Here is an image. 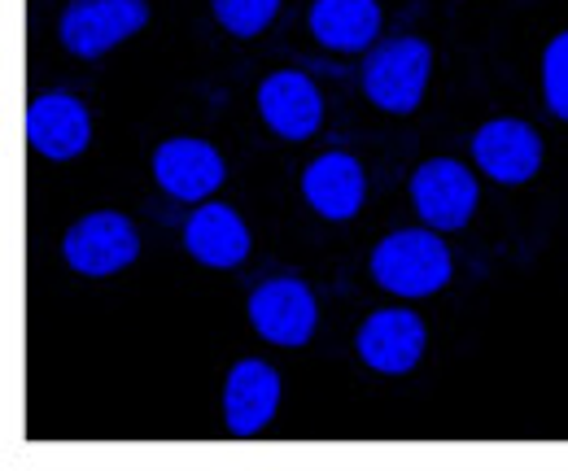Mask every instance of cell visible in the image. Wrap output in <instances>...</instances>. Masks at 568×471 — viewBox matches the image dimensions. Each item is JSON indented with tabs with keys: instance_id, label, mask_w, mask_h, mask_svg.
Returning a JSON list of instances; mask_svg holds the SVG:
<instances>
[{
	"instance_id": "obj_16",
	"label": "cell",
	"mask_w": 568,
	"mask_h": 471,
	"mask_svg": "<svg viewBox=\"0 0 568 471\" xmlns=\"http://www.w3.org/2000/svg\"><path fill=\"white\" fill-rule=\"evenodd\" d=\"M276 9H281V0H214V18L232 35H241V40L267 31V22L276 18Z\"/></svg>"
},
{
	"instance_id": "obj_10",
	"label": "cell",
	"mask_w": 568,
	"mask_h": 471,
	"mask_svg": "<svg viewBox=\"0 0 568 471\" xmlns=\"http://www.w3.org/2000/svg\"><path fill=\"white\" fill-rule=\"evenodd\" d=\"M153 175L158 184L180 197V202H202L223 184V157L214 153L206 140L175 135L153 153Z\"/></svg>"
},
{
	"instance_id": "obj_17",
	"label": "cell",
	"mask_w": 568,
	"mask_h": 471,
	"mask_svg": "<svg viewBox=\"0 0 568 471\" xmlns=\"http://www.w3.org/2000/svg\"><path fill=\"white\" fill-rule=\"evenodd\" d=\"M542 88H547L551 114L568 123V31L547 44V58H542Z\"/></svg>"
},
{
	"instance_id": "obj_14",
	"label": "cell",
	"mask_w": 568,
	"mask_h": 471,
	"mask_svg": "<svg viewBox=\"0 0 568 471\" xmlns=\"http://www.w3.org/2000/svg\"><path fill=\"white\" fill-rule=\"evenodd\" d=\"M184 245L206 267H236L250 254V232H245V223L232 205H206L189 218Z\"/></svg>"
},
{
	"instance_id": "obj_4",
	"label": "cell",
	"mask_w": 568,
	"mask_h": 471,
	"mask_svg": "<svg viewBox=\"0 0 568 471\" xmlns=\"http://www.w3.org/2000/svg\"><path fill=\"white\" fill-rule=\"evenodd\" d=\"M62 254L79 275H114L128 263H136L141 254V240H136V227L128 223V214L119 209H97L88 218H79L67 240H62Z\"/></svg>"
},
{
	"instance_id": "obj_2",
	"label": "cell",
	"mask_w": 568,
	"mask_h": 471,
	"mask_svg": "<svg viewBox=\"0 0 568 471\" xmlns=\"http://www.w3.org/2000/svg\"><path fill=\"white\" fill-rule=\"evenodd\" d=\"M428 70H433V49L425 40H389L376 44L363 62V88L372 105L389 114H412L425 96Z\"/></svg>"
},
{
	"instance_id": "obj_15",
	"label": "cell",
	"mask_w": 568,
	"mask_h": 471,
	"mask_svg": "<svg viewBox=\"0 0 568 471\" xmlns=\"http://www.w3.org/2000/svg\"><path fill=\"white\" fill-rule=\"evenodd\" d=\"M311 31L342 53H358L381 35V9L376 0H315Z\"/></svg>"
},
{
	"instance_id": "obj_8",
	"label": "cell",
	"mask_w": 568,
	"mask_h": 471,
	"mask_svg": "<svg viewBox=\"0 0 568 471\" xmlns=\"http://www.w3.org/2000/svg\"><path fill=\"white\" fill-rule=\"evenodd\" d=\"M250 319L258 337L276 345H306L315 332V297L302 279H272L250 297Z\"/></svg>"
},
{
	"instance_id": "obj_6",
	"label": "cell",
	"mask_w": 568,
	"mask_h": 471,
	"mask_svg": "<svg viewBox=\"0 0 568 471\" xmlns=\"http://www.w3.org/2000/svg\"><path fill=\"white\" fill-rule=\"evenodd\" d=\"M473 153H477V166L486 175H495L498 184H525L542 166V140L520 119L486 123L481 132L473 135Z\"/></svg>"
},
{
	"instance_id": "obj_12",
	"label": "cell",
	"mask_w": 568,
	"mask_h": 471,
	"mask_svg": "<svg viewBox=\"0 0 568 471\" xmlns=\"http://www.w3.org/2000/svg\"><path fill=\"white\" fill-rule=\"evenodd\" d=\"M258 110L267 119V127L284 140H306L315 135L320 119H324V101L315 92V83L297 70H281L272 79H263L258 88Z\"/></svg>"
},
{
	"instance_id": "obj_1",
	"label": "cell",
	"mask_w": 568,
	"mask_h": 471,
	"mask_svg": "<svg viewBox=\"0 0 568 471\" xmlns=\"http://www.w3.org/2000/svg\"><path fill=\"white\" fill-rule=\"evenodd\" d=\"M372 279L398 297H428L450 279V254L433 232H394L372 254Z\"/></svg>"
},
{
	"instance_id": "obj_13",
	"label": "cell",
	"mask_w": 568,
	"mask_h": 471,
	"mask_svg": "<svg viewBox=\"0 0 568 471\" xmlns=\"http://www.w3.org/2000/svg\"><path fill=\"white\" fill-rule=\"evenodd\" d=\"M302 188H306V202L324 218H355L367 184H363V166L351 153H324L306 166Z\"/></svg>"
},
{
	"instance_id": "obj_7",
	"label": "cell",
	"mask_w": 568,
	"mask_h": 471,
	"mask_svg": "<svg viewBox=\"0 0 568 471\" xmlns=\"http://www.w3.org/2000/svg\"><path fill=\"white\" fill-rule=\"evenodd\" d=\"M425 354V324L412 310H376L358 328V358L385 376H403Z\"/></svg>"
},
{
	"instance_id": "obj_5",
	"label": "cell",
	"mask_w": 568,
	"mask_h": 471,
	"mask_svg": "<svg viewBox=\"0 0 568 471\" xmlns=\"http://www.w3.org/2000/svg\"><path fill=\"white\" fill-rule=\"evenodd\" d=\"M412 197L428 227L459 232L477 209V180L455 157H433L412 175Z\"/></svg>"
},
{
	"instance_id": "obj_3",
	"label": "cell",
	"mask_w": 568,
	"mask_h": 471,
	"mask_svg": "<svg viewBox=\"0 0 568 471\" xmlns=\"http://www.w3.org/2000/svg\"><path fill=\"white\" fill-rule=\"evenodd\" d=\"M149 22L144 0H71L62 13V44L74 58H101Z\"/></svg>"
},
{
	"instance_id": "obj_11",
	"label": "cell",
	"mask_w": 568,
	"mask_h": 471,
	"mask_svg": "<svg viewBox=\"0 0 568 471\" xmlns=\"http://www.w3.org/2000/svg\"><path fill=\"white\" fill-rule=\"evenodd\" d=\"M27 140H31L36 153H44L53 162H67V157L88 149L92 119H88V110L74 96H67V92H44L27 110Z\"/></svg>"
},
{
	"instance_id": "obj_9",
	"label": "cell",
	"mask_w": 568,
	"mask_h": 471,
	"mask_svg": "<svg viewBox=\"0 0 568 471\" xmlns=\"http://www.w3.org/2000/svg\"><path fill=\"white\" fill-rule=\"evenodd\" d=\"M281 406V376L258 362V358H245L232 367L227 376V389H223V419H227V432L232 437H254L272 423Z\"/></svg>"
}]
</instances>
